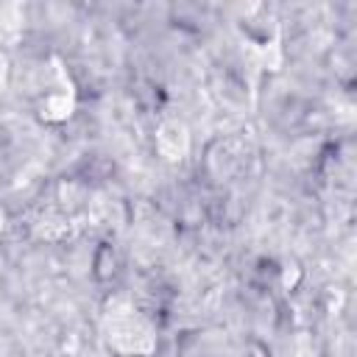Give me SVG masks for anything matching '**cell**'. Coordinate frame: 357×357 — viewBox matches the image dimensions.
Masks as SVG:
<instances>
[{
    "instance_id": "1",
    "label": "cell",
    "mask_w": 357,
    "mask_h": 357,
    "mask_svg": "<svg viewBox=\"0 0 357 357\" xmlns=\"http://www.w3.org/2000/svg\"><path fill=\"white\" fill-rule=\"evenodd\" d=\"M103 335L106 343L126 357H148L156 349V332L151 321L128 298H112L106 304Z\"/></svg>"
},
{
    "instance_id": "2",
    "label": "cell",
    "mask_w": 357,
    "mask_h": 357,
    "mask_svg": "<svg viewBox=\"0 0 357 357\" xmlns=\"http://www.w3.org/2000/svg\"><path fill=\"white\" fill-rule=\"evenodd\" d=\"M156 151L167 162H181L190 153V128L178 117H167L156 128Z\"/></svg>"
},
{
    "instance_id": "3",
    "label": "cell",
    "mask_w": 357,
    "mask_h": 357,
    "mask_svg": "<svg viewBox=\"0 0 357 357\" xmlns=\"http://www.w3.org/2000/svg\"><path fill=\"white\" fill-rule=\"evenodd\" d=\"M248 159H251V148L243 139H220L218 148L212 151V170L220 178H231L245 167Z\"/></svg>"
},
{
    "instance_id": "4",
    "label": "cell",
    "mask_w": 357,
    "mask_h": 357,
    "mask_svg": "<svg viewBox=\"0 0 357 357\" xmlns=\"http://www.w3.org/2000/svg\"><path fill=\"white\" fill-rule=\"evenodd\" d=\"M73 112V92L70 89H53L47 92V98L42 100V117L47 120H67Z\"/></svg>"
},
{
    "instance_id": "5",
    "label": "cell",
    "mask_w": 357,
    "mask_h": 357,
    "mask_svg": "<svg viewBox=\"0 0 357 357\" xmlns=\"http://www.w3.org/2000/svg\"><path fill=\"white\" fill-rule=\"evenodd\" d=\"M293 357H318V351H315V346H312V340L301 332V335H296V343H293Z\"/></svg>"
}]
</instances>
